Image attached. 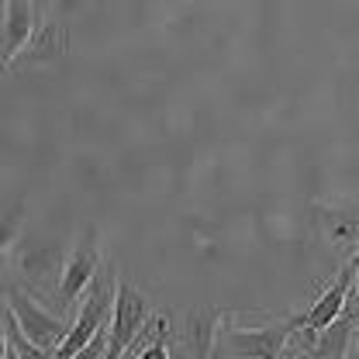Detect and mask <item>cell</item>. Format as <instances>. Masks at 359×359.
<instances>
[{"label":"cell","mask_w":359,"mask_h":359,"mask_svg":"<svg viewBox=\"0 0 359 359\" xmlns=\"http://www.w3.org/2000/svg\"><path fill=\"white\" fill-rule=\"evenodd\" d=\"M4 359H21V356H18V353H14V349L7 346V356H4Z\"/></svg>","instance_id":"16"},{"label":"cell","mask_w":359,"mask_h":359,"mask_svg":"<svg viewBox=\"0 0 359 359\" xmlns=\"http://www.w3.org/2000/svg\"><path fill=\"white\" fill-rule=\"evenodd\" d=\"M356 252H359V245H356ZM356 301H359V273H356ZM356 339H359V332H356Z\"/></svg>","instance_id":"17"},{"label":"cell","mask_w":359,"mask_h":359,"mask_svg":"<svg viewBox=\"0 0 359 359\" xmlns=\"http://www.w3.org/2000/svg\"><path fill=\"white\" fill-rule=\"evenodd\" d=\"M114 297H118V273H114V266H100V273L93 276V283L83 290V304H80V311L73 314L69 335L55 349V359L76 356L104 325H111Z\"/></svg>","instance_id":"1"},{"label":"cell","mask_w":359,"mask_h":359,"mask_svg":"<svg viewBox=\"0 0 359 359\" xmlns=\"http://www.w3.org/2000/svg\"><path fill=\"white\" fill-rule=\"evenodd\" d=\"M107 342H111V325H104L87 346H83L76 356H69V359H107Z\"/></svg>","instance_id":"14"},{"label":"cell","mask_w":359,"mask_h":359,"mask_svg":"<svg viewBox=\"0 0 359 359\" xmlns=\"http://www.w3.org/2000/svg\"><path fill=\"white\" fill-rule=\"evenodd\" d=\"M25 218H28V208H25V197H18L14 204L0 208V256L11 252L18 242H21V231H25Z\"/></svg>","instance_id":"12"},{"label":"cell","mask_w":359,"mask_h":359,"mask_svg":"<svg viewBox=\"0 0 359 359\" xmlns=\"http://www.w3.org/2000/svg\"><path fill=\"white\" fill-rule=\"evenodd\" d=\"M66 62H69V28L66 21L52 18L39 28L32 45L11 62V69H66Z\"/></svg>","instance_id":"9"},{"label":"cell","mask_w":359,"mask_h":359,"mask_svg":"<svg viewBox=\"0 0 359 359\" xmlns=\"http://www.w3.org/2000/svg\"><path fill=\"white\" fill-rule=\"evenodd\" d=\"M356 273H359V252H353V259H346V263H342V269L335 273V280L321 290V297L314 301L308 311L304 314H290V318H287V321L294 325V332H297V328L321 332L325 325H332L339 314L346 311L349 297L356 294Z\"/></svg>","instance_id":"7"},{"label":"cell","mask_w":359,"mask_h":359,"mask_svg":"<svg viewBox=\"0 0 359 359\" xmlns=\"http://www.w3.org/2000/svg\"><path fill=\"white\" fill-rule=\"evenodd\" d=\"M280 359H294V349H287V353H283V356Z\"/></svg>","instance_id":"18"},{"label":"cell","mask_w":359,"mask_h":359,"mask_svg":"<svg viewBox=\"0 0 359 359\" xmlns=\"http://www.w3.org/2000/svg\"><path fill=\"white\" fill-rule=\"evenodd\" d=\"M294 325L290 321H269L259 328L224 325V339L218 342L222 359H280L290 346Z\"/></svg>","instance_id":"3"},{"label":"cell","mask_w":359,"mask_h":359,"mask_svg":"<svg viewBox=\"0 0 359 359\" xmlns=\"http://www.w3.org/2000/svg\"><path fill=\"white\" fill-rule=\"evenodd\" d=\"M224 311L215 304H201L190 308L183 321V335H180V349L183 359H218V342H222Z\"/></svg>","instance_id":"8"},{"label":"cell","mask_w":359,"mask_h":359,"mask_svg":"<svg viewBox=\"0 0 359 359\" xmlns=\"http://www.w3.org/2000/svg\"><path fill=\"white\" fill-rule=\"evenodd\" d=\"M100 235H97V228L87 224L83 231H80V238H76V245H73V252L66 256V266H62V280H59V304L62 308H73L80 297H83V290H87L90 283H93V276L100 273Z\"/></svg>","instance_id":"6"},{"label":"cell","mask_w":359,"mask_h":359,"mask_svg":"<svg viewBox=\"0 0 359 359\" xmlns=\"http://www.w3.org/2000/svg\"><path fill=\"white\" fill-rule=\"evenodd\" d=\"M39 7L35 0H4V55H0V69L7 73L11 62L32 45L39 35Z\"/></svg>","instance_id":"10"},{"label":"cell","mask_w":359,"mask_h":359,"mask_svg":"<svg viewBox=\"0 0 359 359\" xmlns=\"http://www.w3.org/2000/svg\"><path fill=\"white\" fill-rule=\"evenodd\" d=\"M62 245L45 242V238H21L14 252V273L32 287V290H59L55 280H62Z\"/></svg>","instance_id":"5"},{"label":"cell","mask_w":359,"mask_h":359,"mask_svg":"<svg viewBox=\"0 0 359 359\" xmlns=\"http://www.w3.org/2000/svg\"><path fill=\"white\" fill-rule=\"evenodd\" d=\"M353 297H356V294H353ZM353 297H349L346 311L314 335L311 349H308V359H349L353 342H356V332H359V301H353Z\"/></svg>","instance_id":"11"},{"label":"cell","mask_w":359,"mask_h":359,"mask_svg":"<svg viewBox=\"0 0 359 359\" xmlns=\"http://www.w3.org/2000/svg\"><path fill=\"white\" fill-rule=\"evenodd\" d=\"M152 318L149 297L118 280V297H114V311H111V342H107V359H125V353L135 346L138 332L145 328V321Z\"/></svg>","instance_id":"4"},{"label":"cell","mask_w":359,"mask_h":359,"mask_svg":"<svg viewBox=\"0 0 359 359\" xmlns=\"http://www.w3.org/2000/svg\"><path fill=\"white\" fill-rule=\"evenodd\" d=\"M4 301H7V311L11 318L18 321V328L25 332V339L28 342H35V346H42L45 353H52L55 356V349L62 346V339L69 335V318H62V314L48 311L39 297H32L28 290H21V287H7V294H4Z\"/></svg>","instance_id":"2"},{"label":"cell","mask_w":359,"mask_h":359,"mask_svg":"<svg viewBox=\"0 0 359 359\" xmlns=\"http://www.w3.org/2000/svg\"><path fill=\"white\" fill-rule=\"evenodd\" d=\"M7 356V335H4V332H0V359Z\"/></svg>","instance_id":"15"},{"label":"cell","mask_w":359,"mask_h":359,"mask_svg":"<svg viewBox=\"0 0 359 359\" xmlns=\"http://www.w3.org/2000/svg\"><path fill=\"white\" fill-rule=\"evenodd\" d=\"M4 335H7V346H11L21 359H55L52 353H45L42 346H35V342L25 339V332L18 328V321L11 318V311H7V321H4Z\"/></svg>","instance_id":"13"}]
</instances>
